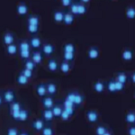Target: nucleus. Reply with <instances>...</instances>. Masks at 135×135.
Listing matches in <instances>:
<instances>
[{
    "label": "nucleus",
    "mask_w": 135,
    "mask_h": 135,
    "mask_svg": "<svg viewBox=\"0 0 135 135\" xmlns=\"http://www.w3.org/2000/svg\"><path fill=\"white\" fill-rule=\"evenodd\" d=\"M65 98L71 101L74 104L75 107H80L81 104L84 103L85 101V97L82 94H80L79 92H77V91H70L66 95Z\"/></svg>",
    "instance_id": "obj_1"
},
{
    "label": "nucleus",
    "mask_w": 135,
    "mask_h": 135,
    "mask_svg": "<svg viewBox=\"0 0 135 135\" xmlns=\"http://www.w3.org/2000/svg\"><path fill=\"white\" fill-rule=\"evenodd\" d=\"M1 95H2V97H3V101L8 104L16 101V91H14L13 89H6V90L3 91Z\"/></svg>",
    "instance_id": "obj_2"
},
{
    "label": "nucleus",
    "mask_w": 135,
    "mask_h": 135,
    "mask_svg": "<svg viewBox=\"0 0 135 135\" xmlns=\"http://www.w3.org/2000/svg\"><path fill=\"white\" fill-rule=\"evenodd\" d=\"M55 46L51 42L43 43L42 48H41V51L42 52L43 56H45V57H51V56H52L54 54V52H55Z\"/></svg>",
    "instance_id": "obj_3"
},
{
    "label": "nucleus",
    "mask_w": 135,
    "mask_h": 135,
    "mask_svg": "<svg viewBox=\"0 0 135 135\" xmlns=\"http://www.w3.org/2000/svg\"><path fill=\"white\" fill-rule=\"evenodd\" d=\"M29 41V44H30V47L31 49L34 50V51H38V50H41V48L42 46V39L40 38L38 35H35V36H32L30 38Z\"/></svg>",
    "instance_id": "obj_4"
},
{
    "label": "nucleus",
    "mask_w": 135,
    "mask_h": 135,
    "mask_svg": "<svg viewBox=\"0 0 135 135\" xmlns=\"http://www.w3.org/2000/svg\"><path fill=\"white\" fill-rule=\"evenodd\" d=\"M86 118L90 123H95L99 120V114L95 110L90 109L86 112Z\"/></svg>",
    "instance_id": "obj_5"
},
{
    "label": "nucleus",
    "mask_w": 135,
    "mask_h": 135,
    "mask_svg": "<svg viewBox=\"0 0 135 135\" xmlns=\"http://www.w3.org/2000/svg\"><path fill=\"white\" fill-rule=\"evenodd\" d=\"M30 59L38 66V65L42 64V62L44 60V56H43L42 52L41 51V50H38V51H33L32 52L31 58Z\"/></svg>",
    "instance_id": "obj_6"
},
{
    "label": "nucleus",
    "mask_w": 135,
    "mask_h": 135,
    "mask_svg": "<svg viewBox=\"0 0 135 135\" xmlns=\"http://www.w3.org/2000/svg\"><path fill=\"white\" fill-rule=\"evenodd\" d=\"M41 102H42L43 109H51L54 104H55L53 97H50V95H46V97H42Z\"/></svg>",
    "instance_id": "obj_7"
},
{
    "label": "nucleus",
    "mask_w": 135,
    "mask_h": 135,
    "mask_svg": "<svg viewBox=\"0 0 135 135\" xmlns=\"http://www.w3.org/2000/svg\"><path fill=\"white\" fill-rule=\"evenodd\" d=\"M16 12L17 15L20 16H25L28 15L29 12V6L25 2H20L16 6Z\"/></svg>",
    "instance_id": "obj_8"
},
{
    "label": "nucleus",
    "mask_w": 135,
    "mask_h": 135,
    "mask_svg": "<svg viewBox=\"0 0 135 135\" xmlns=\"http://www.w3.org/2000/svg\"><path fill=\"white\" fill-rule=\"evenodd\" d=\"M100 56V50L97 46H91L88 50V58L89 60H97Z\"/></svg>",
    "instance_id": "obj_9"
},
{
    "label": "nucleus",
    "mask_w": 135,
    "mask_h": 135,
    "mask_svg": "<svg viewBox=\"0 0 135 135\" xmlns=\"http://www.w3.org/2000/svg\"><path fill=\"white\" fill-rule=\"evenodd\" d=\"M134 53H133V50L131 49V48H125L123 51H122V60L123 61L129 62L132 61V59H133Z\"/></svg>",
    "instance_id": "obj_10"
},
{
    "label": "nucleus",
    "mask_w": 135,
    "mask_h": 135,
    "mask_svg": "<svg viewBox=\"0 0 135 135\" xmlns=\"http://www.w3.org/2000/svg\"><path fill=\"white\" fill-rule=\"evenodd\" d=\"M2 41H3V43L6 45V46H8V45L14 44L15 41H16V36L14 35L13 32H6L4 33L3 38H2Z\"/></svg>",
    "instance_id": "obj_11"
},
{
    "label": "nucleus",
    "mask_w": 135,
    "mask_h": 135,
    "mask_svg": "<svg viewBox=\"0 0 135 135\" xmlns=\"http://www.w3.org/2000/svg\"><path fill=\"white\" fill-rule=\"evenodd\" d=\"M59 66H60V63L55 58H51L48 60L47 61V69L51 72H56L59 70Z\"/></svg>",
    "instance_id": "obj_12"
},
{
    "label": "nucleus",
    "mask_w": 135,
    "mask_h": 135,
    "mask_svg": "<svg viewBox=\"0 0 135 135\" xmlns=\"http://www.w3.org/2000/svg\"><path fill=\"white\" fill-rule=\"evenodd\" d=\"M51 112L55 119H60V116L63 112V105L61 103H55L53 107L51 108Z\"/></svg>",
    "instance_id": "obj_13"
},
{
    "label": "nucleus",
    "mask_w": 135,
    "mask_h": 135,
    "mask_svg": "<svg viewBox=\"0 0 135 135\" xmlns=\"http://www.w3.org/2000/svg\"><path fill=\"white\" fill-rule=\"evenodd\" d=\"M46 125V123L42 119V118H37V119H34L32 123V127L35 132H40L42 131L44 126Z\"/></svg>",
    "instance_id": "obj_14"
},
{
    "label": "nucleus",
    "mask_w": 135,
    "mask_h": 135,
    "mask_svg": "<svg viewBox=\"0 0 135 135\" xmlns=\"http://www.w3.org/2000/svg\"><path fill=\"white\" fill-rule=\"evenodd\" d=\"M41 115H42L41 118H42L45 123H51L54 119L51 109H42L41 111Z\"/></svg>",
    "instance_id": "obj_15"
},
{
    "label": "nucleus",
    "mask_w": 135,
    "mask_h": 135,
    "mask_svg": "<svg viewBox=\"0 0 135 135\" xmlns=\"http://www.w3.org/2000/svg\"><path fill=\"white\" fill-rule=\"evenodd\" d=\"M71 69H72V64L71 62L66 61V60H62L60 63V66H59V70L63 74H69L70 72Z\"/></svg>",
    "instance_id": "obj_16"
},
{
    "label": "nucleus",
    "mask_w": 135,
    "mask_h": 135,
    "mask_svg": "<svg viewBox=\"0 0 135 135\" xmlns=\"http://www.w3.org/2000/svg\"><path fill=\"white\" fill-rule=\"evenodd\" d=\"M35 92L39 97L42 98V97L47 95V89H46V83H39L36 85Z\"/></svg>",
    "instance_id": "obj_17"
},
{
    "label": "nucleus",
    "mask_w": 135,
    "mask_h": 135,
    "mask_svg": "<svg viewBox=\"0 0 135 135\" xmlns=\"http://www.w3.org/2000/svg\"><path fill=\"white\" fill-rule=\"evenodd\" d=\"M46 89L47 95H50V97H54L58 93V86L54 82H48V83H46Z\"/></svg>",
    "instance_id": "obj_18"
},
{
    "label": "nucleus",
    "mask_w": 135,
    "mask_h": 135,
    "mask_svg": "<svg viewBox=\"0 0 135 135\" xmlns=\"http://www.w3.org/2000/svg\"><path fill=\"white\" fill-rule=\"evenodd\" d=\"M74 21H75V16L69 10H65L62 23H64L65 25H71L74 23Z\"/></svg>",
    "instance_id": "obj_19"
},
{
    "label": "nucleus",
    "mask_w": 135,
    "mask_h": 135,
    "mask_svg": "<svg viewBox=\"0 0 135 135\" xmlns=\"http://www.w3.org/2000/svg\"><path fill=\"white\" fill-rule=\"evenodd\" d=\"M40 16L35 14H31L27 17V25H40Z\"/></svg>",
    "instance_id": "obj_20"
},
{
    "label": "nucleus",
    "mask_w": 135,
    "mask_h": 135,
    "mask_svg": "<svg viewBox=\"0 0 135 135\" xmlns=\"http://www.w3.org/2000/svg\"><path fill=\"white\" fill-rule=\"evenodd\" d=\"M93 89L98 94H102L105 89V83L102 80H97L93 85Z\"/></svg>",
    "instance_id": "obj_21"
},
{
    "label": "nucleus",
    "mask_w": 135,
    "mask_h": 135,
    "mask_svg": "<svg viewBox=\"0 0 135 135\" xmlns=\"http://www.w3.org/2000/svg\"><path fill=\"white\" fill-rule=\"evenodd\" d=\"M30 115H31V114H30L29 111L26 109V108L23 107L20 110V113H19L18 122H20V123H25V122H26L28 119H29Z\"/></svg>",
    "instance_id": "obj_22"
},
{
    "label": "nucleus",
    "mask_w": 135,
    "mask_h": 135,
    "mask_svg": "<svg viewBox=\"0 0 135 135\" xmlns=\"http://www.w3.org/2000/svg\"><path fill=\"white\" fill-rule=\"evenodd\" d=\"M23 104H22L19 101H15L13 103H11L10 104H8V110H9V113H13V112H19L22 108H23Z\"/></svg>",
    "instance_id": "obj_23"
},
{
    "label": "nucleus",
    "mask_w": 135,
    "mask_h": 135,
    "mask_svg": "<svg viewBox=\"0 0 135 135\" xmlns=\"http://www.w3.org/2000/svg\"><path fill=\"white\" fill-rule=\"evenodd\" d=\"M63 17H64V11L63 10H55L53 12V20L57 23H61L63 22Z\"/></svg>",
    "instance_id": "obj_24"
},
{
    "label": "nucleus",
    "mask_w": 135,
    "mask_h": 135,
    "mask_svg": "<svg viewBox=\"0 0 135 135\" xmlns=\"http://www.w3.org/2000/svg\"><path fill=\"white\" fill-rule=\"evenodd\" d=\"M6 51L9 56H16L18 53V45L14 43V44L6 46Z\"/></svg>",
    "instance_id": "obj_25"
},
{
    "label": "nucleus",
    "mask_w": 135,
    "mask_h": 135,
    "mask_svg": "<svg viewBox=\"0 0 135 135\" xmlns=\"http://www.w3.org/2000/svg\"><path fill=\"white\" fill-rule=\"evenodd\" d=\"M114 79L116 80V81L121 82V83H123V84L125 85L126 83H127V81H128V75L125 72H123V71H121V72L116 73Z\"/></svg>",
    "instance_id": "obj_26"
},
{
    "label": "nucleus",
    "mask_w": 135,
    "mask_h": 135,
    "mask_svg": "<svg viewBox=\"0 0 135 135\" xmlns=\"http://www.w3.org/2000/svg\"><path fill=\"white\" fill-rule=\"evenodd\" d=\"M23 68H25V69H29V70L33 72L34 70H36L37 65L32 61L31 59H28V60H23Z\"/></svg>",
    "instance_id": "obj_27"
},
{
    "label": "nucleus",
    "mask_w": 135,
    "mask_h": 135,
    "mask_svg": "<svg viewBox=\"0 0 135 135\" xmlns=\"http://www.w3.org/2000/svg\"><path fill=\"white\" fill-rule=\"evenodd\" d=\"M63 52H71V53H75L76 52V45L73 42H66L63 44L62 46Z\"/></svg>",
    "instance_id": "obj_28"
},
{
    "label": "nucleus",
    "mask_w": 135,
    "mask_h": 135,
    "mask_svg": "<svg viewBox=\"0 0 135 135\" xmlns=\"http://www.w3.org/2000/svg\"><path fill=\"white\" fill-rule=\"evenodd\" d=\"M125 122L130 125H134L135 123V113L133 111H129L125 114Z\"/></svg>",
    "instance_id": "obj_29"
},
{
    "label": "nucleus",
    "mask_w": 135,
    "mask_h": 135,
    "mask_svg": "<svg viewBox=\"0 0 135 135\" xmlns=\"http://www.w3.org/2000/svg\"><path fill=\"white\" fill-rule=\"evenodd\" d=\"M114 82H115L114 78H111V79H109L105 83V88L107 89L108 92L111 94L116 93V91H115V86H114Z\"/></svg>",
    "instance_id": "obj_30"
},
{
    "label": "nucleus",
    "mask_w": 135,
    "mask_h": 135,
    "mask_svg": "<svg viewBox=\"0 0 135 135\" xmlns=\"http://www.w3.org/2000/svg\"><path fill=\"white\" fill-rule=\"evenodd\" d=\"M29 80L27 78L25 77L23 75H22L21 73H19L18 75L16 76V83L19 85V86H26L28 83H29Z\"/></svg>",
    "instance_id": "obj_31"
},
{
    "label": "nucleus",
    "mask_w": 135,
    "mask_h": 135,
    "mask_svg": "<svg viewBox=\"0 0 135 135\" xmlns=\"http://www.w3.org/2000/svg\"><path fill=\"white\" fill-rule=\"evenodd\" d=\"M31 51L29 41H27V40L20 41L18 44V51Z\"/></svg>",
    "instance_id": "obj_32"
},
{
    "label": "nucleus",
    "mask_w": 135,
    "mask_h": 135,
    "mask_svg": "<svg viewBox=\"0 0 135 135\" xmlns=\"http://www.w3.org/2000/svg\"><path fill=\"white\" fill-rule=\"evenodd\" d=\"M39 30H40V25H27V32L31 34L32 36H35L38 34Z\"/></svg>",
    "instance_id": "obj_33"
},
{
    "label": "nucleus",
    "mask_w": 135,
    "mask_h": 135,
    "mask_svg": "<svg viewBox=\"0 0 135 135\" xmlns=\"http://www.w3.org/2000/svg\"><path fill=\"white\" fill-rule=\"evenodd\" d=\"M126 17L129 20H133L135 18V8L133 6H130L126 9Z\"/></svg>",
    "instance_id": "obj_34"
},
{
    "label": "nucleus",
    "mask_w": 135,
    "mask_h": 135,
    "mask_svg": "<svg viewBox=\"0 0 135 135\" xmlns=\"http://www.w3.org/2000/svg\"><path fill=\"white\" fill-rule=\"evenodd\" d=\"M78 5H79L78 1H73V2H72V4H71V6L69 7V11L71 13V14L73 15L74 16H78Z\"/></svg>",
    "instance_id": "obj_35"
},
{
    "label": "nucleus",
    "mask_w": 135,
    "mask_h": 135,
    "mask_svg": "<svg viewBox=\"0 0 135 135\" xmlns=\"http://www.w3.org/2000/svg\"><path fill=\"white\" fill-rule=\"evenodd\" d=\"M55 132L51 125H45L44 128L41 131V135H54Z\"/></svg>",
    "instance_id": "obj_36"
},
{
    "label": "nucleus",
    "mask_w": 135,
    "mask_h": 135,
    "mask_svg": "<svg viewBox=\"0 0 135 135\" xmlns=\"http://www.w3.org/2000/svg\"><path fill=\"white\" fill-rule=\"evenodd\" d=\"M75 60V53L71 52H63V60L72 63Z\"/></svg>",
    "instance_id": "obj_37"
},
{
    "label": "nucleus",
    "mask_w": 135,
    "mask_h": 135,
    "mask_svg": "<svg viewBox=\"0 0 135 135\" xmlns=\"http://www.w3.org/2000/svg\"><path fill=\"white\" fill-rule=\"evenodd\" d=\"M18 53H19V57H20L22 60H26L31 58L32 51H19Z\"/></svg>",
    "instance_id": "obj_38"
},
{
    "label": "nucleus",
    "mask_w": 135,
    "mask_h": 135,
    "mask_svg": "<svg viewBox=\"0 0 135 135\" xmlns=\"http://www.w3.org/2000/svg\"><path fill=\"white\" fill-rule=\"evenodd\" d=\"M108 131V128L103 124L98 125L95 128V135H104Z\"/></svg>",
    "instance_id": "obj_39"
},
{
    "label": "nucleus",
    "mask_w": 135,
    "mask_h": 135,
    "mask_svg": "<svg viewBox=\"0 0 135 135\" xmlns=\"http://www.w3.org/2000/svg\"><path fill=\"white\" fill-rule=\"evenodd\" d=\"M19 73H21L22 75H23L25 77H26L28 79H31V78H32V77H33V72L31 70H29V69H25V68H22Z\"/></svg>",
    "instance_id": "obj_40"
},
{
    "label": "nucleus",
    "mask_w": 135,
    "mask_h": 135,
    "mask_svg": "<svg viewBox=\"0 0 135 135\" xmlns=\"http://www.w3.org/2000/svg\"><path fill=\"white\" fill-rule=\"evenodd\" d=\"M78 3H79V5H78V16H84V15H86V12H88V6L83 5L82 3H80L79 1H78Z\"/></svg>",
    "instance_id": "obj_41"
},
{
    "label": "nucleus",
    "mask_w": 135,
    "mask_h": 135,
    "mask_svg": "<svg viewBox=\"0 0 135 135\" xmlns=\"http://www.w3.org/2000/svg\"><path fill=\"white\" fill-rule=\"evenodd\" d=\"M114 86H115V91H116V92H121V91H123V89H124L125 85L123 84V83H121V82H118V81H116V80H115Z\"/></svg>",
    "instance_id": "obj_42"
},
{
    "label": "nucleus",
    "mask_w": 135,
    "mask_h": 135,
    "mask_svg": "<svg viewBox=\"0 0 135 135\" xmlns=\"http://www.w3.org/2000/svg\"><path fill=\"white\" fill-rule=\"evenodd\" d=\"M61 104H62L63 107H72V108H76L72 102L69 101V100H68V99H66L65 97L63 98V101H62Z\"/></svg>",
    "instance_id": "obj_43"
},
{
    "label": "nucleus",
    "mask_w": 135,
    "mask_h": 135,
    "mask_svg": "<svg viewBox=\"0 0 135 135\" xmlns=\"http://www.w3.org/2000/svg\"><path fill=\"white\" fill-rule=\"evenodd\" d=\"M19 131L16 127H10L8 128L7 132H6V135H18Z\"/></svg>",
    "instance_id": "obj_44"
},
{
    "label": "nucleus",
    "mask_w": 135,
    "mask_h": 135,
    "mask_svg": "<svg viewBox=\"0 0 135 135\" xmlns=\"http://www.w3.org/2000/svg\"><path fill=\"white\" fill-rule=\"evenodd\" d=\"M75 109L76 108H72V107H63V110H64L67 114H69L70 115L71 117L74 116V114H75V112H76Z\"/></svg>",
    "instance_id": "obj_45"
},
{
    "label": "nucleus",
    "mask_w": 135,
    "mask_h": 135,
    "mask_svg": "<svg viewBox=\"0 0 135 135\" xmlns=\"http://www.w3.org/2000/svg\"><path fill=\"white\" fill-rule=\"evenodd\" d=\"M70 118H71L70 115H69V114H67V113L63 110L62 114H61V116H60V119H61L62 121H64V122H68V121H69V120H70Z\"/></svg>",
    "instance_id": "obj_46"
},
{
    "label": "nucleus",
    "mask_w": 135,
    "mask_h": 135,
    "mask_svg": "<svg viewBox=\"0 0 135 135\" xmlns=\"http://www.w3.org/2000/svg\"><path fill=\"white\" fill-rule=\"evenodd\" d=\"M72 0H61L60 1V3H61V5L63 7L65 8H69V6H71V4H72Z\"/></svg>",
    "instance_id": "obj_47"
},
{
    "label": "nucleus",
    "mask_w": 135,
    "mask_h": 135,
    "mask_svg": "<svg viewBox=\"0 0 135 135\" xmlns=\"http://www.w3.org/2000/svg\"><path fill=\"white\" fill-rule=\"evenodd\" d=\"M128 135H135V127L134 125H130L128 128Z\"/></svg>",
    "instance_id": "obj_48"
},
{
    "label": "nucleus",
    "mask_w": 135,
    "mask_h": 135,
    "mask_svg": "<svg viewBox=\"0 0 135 135\" xmlns=\"http://www.w3.org/2000/svg\"><path fill=\"white\" fill-rule=\"evenodd\" d=\"M128 80H130L131 83H132V85L135 83V73L133 72V71L131 73L130 76H128Z\"/></svg>",
    "instance_id": "obj_49"
},
{
    "label": "nucleus",
    "mask_w": 135,
    "mask_h": 135,
    "mask_svg": "<svg viewBox=\"0 0 135 135\" xmlns=\"http://www.w3.org/2000/svg\"><path fill=\"white\" fill-rule=\"evenodd\" d=\"M79 2H80V3L83 4V5L86 6H88V4L90 3V1H89V0H79Z\"/></svg>",
    "instance_id": "obj_50"
},
{
    "label": "nucleus",
    "mask_w": 135,
    "mask_h": 135,
    "mask_svg": "<svg viewBox=\"0 0 135 135\" xmlns=\"http://www.w3.org/2000/svg\"><path fill=\"white\" fill-rule=\"evenodd\" d=\"M18 135H30V133L27 132H25V131H22V132H19Z\"/></svg>",
    "instance_id": "obj_51"
},
{
    "label": "nucleus",
    "mask_w": 135,
    "mask_h": 135,
    "mask_svg": "<svg viewBox=\"0 0 135 135\" xmlns=\"http://www.w3.org/2000/svg\"><path fill=\"white\" fill-rule=\"evenodd\" d=\"M3 103H4V101H3V97H2V95H0V106L3 104Z\"/></svg>",
    "instance_id": "obj_52"
},
{
    "label": "nucleus",
    "mask_w": 135,
    "mask_h": 135,
    "mask_svg": "<svg viewBox=\"0 0 135 135\" xmlns=\"http://www.w3.org/2000/svg\"><path fill=\"white\" fill-rule=\"evenodd\" d=\"M104 135H114V134H113V133H112V132H110V131H109V130H108V131H107V132H105V133H104Z\"/></svg>",
    "instance_id": "obj_53"
}]
</instances>
